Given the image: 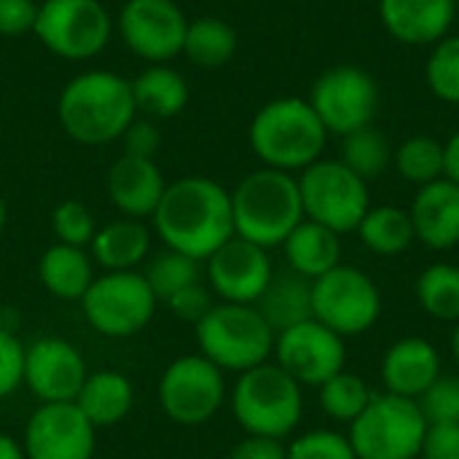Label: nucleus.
<instances>
[{
	"instance_id": "79ce46f5",
	"label": "nucleus",
	"mask_w": 459,
	"mask_h": 459,
	"mask_svg": "<svg viewBox=\"0 0 459 459\" xmlns=\"http://www.w3.org/2000/svg\"><path fill=\"white\" fill-rule=\"evenodd\" d=\"M38 3L35 0H0V35H24L35 30Z\"/></svg>"
},
{
	"instance_id": "a211bd4d",
	"label": "nucleus",
	"mask_w": 459,
	"mask_h": 459,
	"mask_svg": "<svg viewBox=\"0 0 459 459\" xmlns=\"http://www.w3.org/2000/svg\"><path fill=\"white\" fill-rule=\"evenodd\" d=\"M272 277L274 269L269 250L237 234L207 258L210 290L229 304H255L264 296Z\"/></svg>"
},
{
	"instance_id": "b1692460",
	"label": "nucleus",
	"mask_w": 459,
	"mask_h": 459,
	"mask_svg": "<svg viewBox=\"0 0 459 459\" xmlns=\"http://www.w3.org/2000/svg\"><path fill=\"white\" fill-rule=\"evenodd\" d=\"M83 417L100 430L124 422L134 406V385L121 371H94L86 377L78 398L73 401Z\"/></svg>"
},
{
	"instance_id": "4468645a",
	"label": "nucleus",
	"mask_w": 459,
	"mask_h": 459,
	"mask_svg": "<svg viewBox=\"0 0 459 459\" xmlns=\"http://www.w3.org/2000/svg\"><path fill=\"white\" fill-rule=\"evenodd\" d=\"M274 363L301 387H320L347 366V344L323 323L304 320L274 336Z\"/></svg>"
},
{
	"instance_id": "c9c22d12",
	"label": "nucleus",
	"mask_w": 459,
	"mask_h": 459,
	"mask_svg": "<svg viewBox=\"0 0 459 459\" xmlns=\"http://www.w3.org/2000/svg\"><path fill=\"white\" fill-rule=\"evenodd\" d=\"M428 89L449 105H459V35L438 40L425 65Z\"/></svg>"
},
{
	"instance_id": "20e7f679",
	"label": "nucleus",
	"mask_w": 459,
	"mask_h": 459,
	"mask_svg": "<svg viewBox=\"0 0 459 459\" xmlns=\"http://www.w3.org/2000/svg\"><path fill=\"white\" fill-rule=\"evenodd\" d=\"M247 140L253 153L282 172L307 169L315 164L328 143V129L312 110L309 100L280 97L266 102L250 121Z\"/></svg>"
},
{
	"instance_id": "412c9836",
	"label": "nucleus",
	"mask_w": 459,
	"mask_h": 459,
	"mask_svg": "<svg viewBox=\"0 0 459 459\" xmlns=\"http://www.w3.org/2000/svg\"><path fill=\"white\" fill-rule=\"evenodd\" d=\"M417 242L428 250L446 253L459 245V186L441 178L417 188L409 207Z\"/></svg>"
},
{
	"instance_id": "393cba45",
	"label": "nucleus",
	"mask_w": 459,
	"mask_h": 459,
	"mask_svg": "<svg viewBox=\"0 0 459 459\" xmlns=\"http://www.w3.org/2000/svg\"><path fill=\"white\" fill-rule=\"evenodd\" d=\"M89 247L91 261L105 272H134L151 253V231L143 221L118 218L97 229Z\"/></svg>"
},
{
	"instance_id": "39448f33",
	"label": "nucleus",
	"mask_w": 459,
	"mask_h": 459,
	"mask_svg": "<svg viewBox=\"0 0 459 459\" xmlns=\"http://www.w3.org/2000/svg\"><path fill=\"white\" fill-rule=\"evenodd\" d=\"M231 411L247 436L288 438L304 417V387L277 363L266 360L237 377Z\"/></svg>"
},
{
	"instance_id": "a18cd8bd",
	"label": "nucleus",
	"mask_w": 459,
	"mask_h": 459,
	"mask_svg": "<svg viewBox=\"0 0 459 459\" xmlns=\"http://www.w3.org/2000/svg\"><path fill=\"white\" fill-rule=\"evenodd\" d=\"M229 459H288V446L277 438L247 436L229 452Z\"/></svg>"
},
{
	"instance_id": "4be33fe9",
	"label": "nucleus",
	"mask_w": 459,
	"mask_h": 459,
	"mask_svg": "<svg viewBox=\"0 0 459 459\" xmlns=\"http://www.w3.org/2000/svg\"><path fill=\"white\" fill-rule=\"evenodd\" d=\"M444 374L441 355L433 342L422 336H406L390 344L382 358L385 393L420 401V395Z\"/></svg>"
},
{
	"instance_id": "72a5a7b5",
	"label": "nucleus",
	"mask_w": 459,
	"mask_h": 459,
	"mask_svg": "<svg viewBox=\"0 0 459 459\" xmlns=\"http://www.w3.org/2000/svg\"><path fill=\"white\" fill-rule=\"evenodd\" d=\"M395 167L417 188L444 178V143L430 134H414L395 151Z\"/></svg>"
},
{
	"instance_id": "e433bc0d",
	"label": "nucleus",
	"mask_w": 459,
	"mask_h": 459,
	"mask_svg": "<svg viewBox=\"0 0 459 459\" xmlns=\"http://www.w3.org/2000/svg\"><path fill=\"white\" fill-rule=\"evenodd\" d=\"M51 229H54L56 242L70 245V247H86V245H91V239L97 234L94 215L78 199H65L54 207Z\"/></svg>"
},
{
	"instance_id": "1a4fd4ad",
	"label": "nucleus",
	"mask_w": 459,
	"mask_h": 459,
	"mask_svg": "<svg viewBox=\"0 0 459 459\" xmlns=\"http://www.w3.org/2000/svg\"><path fill=\"white\" fill-rule=\"evenodd\" d=\"M153 296L143 272H105L94 277L81 299L86 323L108 339H126L148 328L156 315Z\"/></svg>"
},
{
	"instance_id": "f3484780",
	"label": "nucleus",
	"mask_w": 459,
	"mask_h": 459,
	"mask_svg": "<svg viewBox=\"0 0 459 459\" xmlns=\"http://www.w3.org/2000/svg\"><path fill=\"white\" fill-rule=\"evenodd\" d=\"M89 377L81 350L46 336L24 350V385L40 403H73Z\"/></svg>"
},
{
	"instance_id": "aec40b11",
	"label": "nucleus",
	"mask_w": 459,
	"mask_h": 459,
	"mask_svg": "<svg viewBox=\"0 0 459 459\" xmlns=\"http://www.w3.org/2000/svg\"><path fill=\"white\" fill-rule=\"evenodd\" d=\"M455 0H379L385 30L403 46H436L455 24Z\"/></svg>"
},
{
	"instance_id": "423d86ee",
	"label": "nucleus",
	"mask_w": 459,
	"mask_h": 459,
	"mask_svg": "<svg viewBox=\"0 0 459 459\" xmlns=\"http://www.w3.org/2000/svg\"><path fill=\"white\" fill-rule=\"evenodd\" d=\"M196 344L221 371L245 374L272 358L274 331L253 304L221 301L196 323Z\"/></svg>"
},
{
	"instance_id": "c03bdc74",
	"label": "nucleus",
	"mask_w": 459,
	"mask_h": 459,
	"mask_svg": "<svg viewBox=\"0 0 459 459\" xmlns=\"http://www.w3.org/2000/svg\"><path fill=\"white\" fill-rule=\"evenodd\" d=\"M124 153L126 156H140V159H153L156 151L161 148V134L151 121H132L126 132L121 134Z\"/></svg>"
},
{
	"instance_id": "ddd939ff",
	"label": "nucleus",
	"mask_w": 459,
	"mask_h": 459,
	"mask_svg": "<svg viewBox=\"0 0 459 459\" xmlns=\"http://www.w3.org/2000/svg\"><path fill=\"white\" fill-rule=\"evenodd\" d=\"M226 401V377L204 355H183L172 360L159 379L161 411L183 428L210 422Z\"/></svg>"
},
{
	"instance_id": "7ed1b4c3",
	"label": "nucleus",
	"mask_w": 459,
	"mask_h": 459,
	"mask_svg": "<svg viewBox=\"0 0 459 459\" xmlns=\"http://www.w3.org/2000/svg\"><path fill=\"white\" fill-rule=\"evenodd\" d=\"M234 234L264 247H282L304 221L299 178L282 169H255L231 191Z\"/></svg>"
},
{
	"instance_id": "f704fd0d",
	"label": "nucleus",
	"mask_w": 459,
	"mask_h": 459,
	"mask_svg": "<svg viewBox=\"0 0 459 459\" xmlns=\"http://www.w3.org/2000/svg\"><path fill=\"white\" fill-rule=\"evenodd\" d=\"M143 274H145V280H148V285L159 301L172 299L178 290L199 282V277H202L199 261H194L178 250H169V247L164 253H159Z\"/></svg>"
},
{
	"instance_id": "bb28decb",
	"label": "nucleus",
	"mask_w": 459,
	"mask_h": 459,
	"mask_svg": "<svg viewBox=\"0 0 459 459\" xmlns=\"http://www.w3.org/2000/svg\"><path fill=\"white\" fill-rule=\"evenodd\" d=\"M38 277L51 296L62 301H81L94 282V261L83 247L56 242L43 250L38 261Z\"/></svg>"
},
{
	"instance_id": "c85d7f7f",
	"label": "nucleus",
	"mask_w": 459,
	"mask_h": 459,
	"mask_svg": "<svg viewBox=\"0 0 459 459\" xmlns=\"http://www.w3.org/2000/svg\"><path fill=\"white\" fill-rule=\"evenodd\" d=\"M355 234L360 237L366 250H371L374 255H385V258L401 255L417 242L409 210L395 207V204L371 207Z\"/></svg>"
},
{
	"instance_id": "f257e3e1",
	"label": "nucleus",
	"mask_w": 459,
	"mask_h": 459,
	"mask_svg": "<svg viewBox=\"0 0 459 459\" xmlns=\"http://www.w3.org/2000/svg\"><path fill=\"white\" fill-rule=\"evenodd\" d=\"M153 226L169 250L202 264L234 237L231 191L210 178H180L167 186Z\"/></svg>"
},
{
	"instance_id": "3c124183",
	"label": "nucleus",
	"mask_w": 459,
	"mask_h": 459,
	"mask_svg": "<svg viewBox=\"0 0 459 459\" xmlns=\"http://www.w3.org/2000/svg\"><path fill=\"white\" fill-rule=\"evenodd\" d=\"M455 3H457V5H459V0H455Z\"/></svg>"
},
{
	"instance_id": "09e8293b",
	"label": "nucleus",
	"mask_w": 459,
	"mask_h": 459,
	"mask_svg": "<svg viewBox=\"0 0 459 459\" xmlns=\"http://www.w3.org/2000/svg\"><path fill=\"white\" fill-rule=\"evenodd\" d=\"M452 358H455L459 371V323L455 325V333H452Z\"/></svg>"
},
{
	"instance_id": "c756f323",
	"label": "nucleus",
	"mask_w": 459,
	"mask_h": 459,
	"mask_svg": "<svg viewBox=\"0 0 459 459\" xmlns=\"http://www.w3.org/2000/svg\"><path fill=\"white\" fill-rule=\"evenodd\" d=\"M237 30L215 16H202L188 22V32L183 40V54L204 70H215L223 67L226 62H231V56L237 54Z\"/></svg>"
},
{
	"instance_id": "37998d69",
	"label": "nucleus",
	"mask_w": 459,
	"mask_h": 459,
	"mask_svg": "<svg viewBox=\"0 0 459 459\" xmlns=\"http://www.w3.org/2000/svg\"><path fill=\"white\" fill-rule=\"evenodd\" d=\"M420 459H459V425H428Z\"/></svg>"
},
{
	"instance_id": "a878e982",
	"label": "nucleus",
	"mask_w": 459,
	"mask_h": 459,
	"mask_svg": "<svg viewBox=\"0 0 459 459\" xmlns=\"http://www.w3.org/2000/svg\"><path fill=\"white\" fill-rule=\"evenodd\" d=\"M253 307L261 312V317L269 323V328L277 336L280 331H288L304 320H312V280L290 269L280 274L274 272L264 296Z\"/></svg>"
},
{
	"instance_id": "dca6fc26",
	"label": "nucleus",
	"mask_w": 459,
	"mask_h": 459,
	"mask_svg": "<svg viewBox=\"0 0 459 459\" xmlns=\"http://www.w3.org/2000/svg\"><path fill=\"white\" fill-rule=\"evenodd\" d=\"M27 459H91L97 428L75 403H40L22 438Z\"/></svg>"
},
{
	"instance_id": "7c9ffc66",
	"label": "nucleus",
	"mask_w": 459,
	"mask_h": 459,
	"mask_svg": "<svg viewBox=\"0 0 459 459\" xmlns=\"http://www.w3.org/2000/svg\"><path fill=\"white\" fill-rule=\"evenodd\" d=\"M417 301L433 320L459 323V266L433 264L417 277Z\"/></svg>"
},
{
	"instance_id": "473e14b6",
	"label": "nucleus",
	"mask_w": 459,
	"mask_h": 459,
	"mask_svg": "<svg viewBox=\"0 0 459 459\" xmlns=\"http://www.w3.org/2000/svg\"><path fill=\"white\" fill-rule=\"evenodd\" d=\"M317 390H320V409L331 420L347 422V425H352L366 411L371 398L377 395V393H371V387L363 377H358L347 368L339 371L336 377H331Z\"/></svg>"
},
{
	"instance_id": "6ab92c4d",
	"label": "nucleus",
	"mask_w": 459,
	"mask_h": 459,
	"mask_svg": "<svg viewBox=\"0 0 459 459\" xmlns=\"http://www.w3.org/2000/svg\"><path fill=\"white\" fill-rule=\"evenodd\" d=\"M105 188H108L113 207L124 218L145 221V218H153V212L167 191V183L153 159H140V156L124 153L108 169Z\"/></svg>"
},
{
	"instance_id": "8fccbe9b",
	"label": "nucleus",
	"mask_w": 459,
	"mask_h": 459,
	"mask_svg": "<svg viewBox=\"0 0 459 459\" xmlns=\"http://www.w3.org/2000/svg\"><path fill=\"white\" fill-rule=\"evenodd\" d=\"M5 218H8V212H5V202H3V196H0V234H3V229H5Z\"/></svg>"
},
{
	"instance_id": "4c0bfd02",
	"label": "nucleus",
	"mask_w": 459,
	"mask_h": 459,
	"mask_svg": "<svg viewBox=\"0 0 459 459\" xmlns=\"http://www.w3.org/2000/svg\"><path fill=\"white\" fill-rule=\"evenodd\" d=\"M417 403L428 425H459V374H441Z\"/></svg>"
},
{
	"instance_id": "0eeeda50",
	"label": "nucleus",
	"mask_w": 459,
	"mask_h": 459,
	"mask_svg": "<svg viewBox=\"0 0 459 459\" xmlns=\"http://www.w3.org/2000/svg\"><path fill=\"white\" fill-rule=\"evenodd\" d=\"M425 433L428 422L417 401L382 393L350 425L347 438L358 459H420Z\"/></svg>"
},
{
	"instance_id": "ea45409f",
	"label": "nucleus",
	"mask_w": 459,
	"mask_h": 459,
	"mask_svg": "<svg viewBox=\"0 0 459 459\" xmlns=\"http://www.w3.org/2000/svg\"><path fill=\"white\" fill-rule=\"evenodd\" d=\"M24 344L11 328L0 325V401L24 385Z\"/></svg>"
},
{
	"instance_id": "58836bf2",
	"label": "nucleus",
	"mask_w": 459,
	"mask_h": 459,
	"mask_svg": "<svg viewBox=\"0 0 459 459\" xmlns=\"http://www.w3.org/2000/svg\"><path fill=\"white\" fill-rule=\"evenodd\" d=\"M288 459H358L347 436L336 430H309L290 441Z\"/></svg>"
},
{
	"instance_id": "6e6552de",
	"label": "nucleus",
	"mask_w": 459,
	"mask_h": 459,
	"mask_svg": "<svg viewBox=\"0 0 459 459\" xmlns=\"http://www.w3.org/2000/svg\"><path fill=\"white\" fill-rule=\"evenodd\" d=\"M304 218L331 231L352 234L371 210L368 183L339 159H317L299 178Z\"/></svg>"
},
{
	"instance_id": "a19ab883",
	"label": "nucleus",
	"mask_w": 459,
	"mask_h": 459,
	"mask_svg": "<svg viewBox=\"0 0 459 459\" xmlns=\"http://www.w3.org/2000/svg\"><path fill=\"white\" fill-rule=\"evenodd\" d=\"M167 307H169L180 320L196 325V323L215 307V301H212V290H207L202 282H194V285L178 290L172 299H167Z\"/></svg>"
},
{
	"instance_id": "49530a36",
	"label": "nucleus",
	"mask_w": 459,
	"mask_h": 459,
	"mask_svg": "<svg viewBox=\"0 0 459 459\" xmlns=\"http://www.w3.org/2000/svg\"><path fill=\"white\" fill-rule=\"evenodd\" d=\"M444 178L459 186V129L444 143Z\"/></svg>"
},
{
	"instance_id": "9b49d317",
	"label": "nucleus",
	"mask_w": 459,
	"mask_h": 459,
	"mask_svg": "<svg viewBox=\"0 0 459 459\" xmlns=\"http://www.w3.org/2000/svg\"><path fill=\"white\" fill-rule=\"evenodd\" d=\"M110 30V13L100 0H43L32 32L51 54L78 62L97 56Z\"/></svg>"
},
{
	"instance_id": "2f4dec72",
	"label": "nucleus",
	"mask_w": 459,
	"mask_h": 459,
	"mask_svg": "<svg viewBox=\"0 0 459 459\" xmlns=\"http://www.w3.org/2000/svg\"><path fill=\"white\" fill-rule=\"evenodd\" d=\"M342 164H347L358 178L366 183L385 175L393 161V145L390 140L371 124L366 129H358L347 137H342Z\"/></svg>"
},
{
	"instance_id": "cd10ccee",
	"label": "nucleus",
	"mask_w": 459,
	"mask_h": 459,
	"mask_svg": "<svg viewBox=\"0 0 459 459\" xmlns=\"http://www.w3.org/2000/svg\"><path fill=\"white\" fill-rule=\"evenodd\" d=\"M137 113L148 118H172L188 105V81L169 65H151L132 81Z\"/></svg>"
},
{
	"instance_id": "f03ea898",
	"label": "nucleus",
	"mask_w": 459,
	"mask_h": 459,
	"mask_svg": "<svg viewBox=\"0 0 459 459\" xmlns=\"http://www.w3.org/2000/svg\"><path fill=\"white\" fill-rule=\"evenodd\" d=\"M56 116L62 129L81 145H108L121 140L137 116L132 81L110 70H86L65 83Z\"/></svg>"
},
{
	"instance_id": "5701e85b",
	"label": "nucleus",
	"mask_w": 459,
	"mask_h": 459,
	"mask_svg": "<svg viewBox=\"0 0 459 459\" xmlns=\"http://www.w3.org/2000/svg\"><path fill=\"white\" fill-rule=\"evenodd\" d=\"M282 253L290 272L315 282L342 264V237L304 218L282 242Z\"/></svg>"
},
{
	"instance_id": "f8f14e48",
	"label": "nucleus",
	"mask_w": 459,
	"mask_h": 459,
	"mask_svg": "<svg viewBox=\"0 0 459 459\" xmlns=\"http://www.w3.org/2000/svg\"><path fill=\"white\" fill-rule=\"evenodd\" d=\"M309 105L328 134L347 137L374 124L379 113V86L368 70L358 65H336L312 83Z\"/></svg>"
},
{
	"instance_id": "2eb2a0df",
	"label": "nucleus",
	"mask_w": 459,
	"mask_h": 459,
	"mask_svg": "<svg viewBox=\"0 0 459 459\" xmlns=\"http://www.w3.org/2000/svg\"><path fill=\"white\" fill-rule=\"evenodd\" d=\"M118 32L132 54L164 65L183 54L188 19L175 0H126L118 13Z\"/></svg>"
},
{
	"instance_id": "9d476101",
	"label": "nucleus",
	"mask_w": 459,
	"mask_h": 459,
	"mask_svg": "<svg viewBox=\"0 0 459 459\" xmlns=\"http://www.w3.org/2000/svg\"><path fill=\"white\" fill-rule=\"evenodd\" d=\"M312 317L342 339L363 336L382 317V293L363 269L339 264L312 282Z\"/></svg>"
},
{
	"instance_id": "de8ad7c7",
	"label": "nucleus",
	"mask_w": 459,
	"mask_h": 459,
	"mask_svg": "<svg viewBox=\"0 0 459 459\" xmlns=\"http://www.w3.org/2000/svg\"><path fill=\"white\" fill-rule=\"evenodd\" d=\"M0 459H27L22 441L8 433H0Z\"/></svg>"
}]
</instances>
